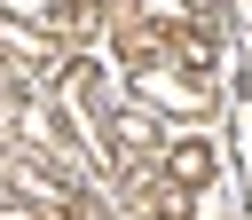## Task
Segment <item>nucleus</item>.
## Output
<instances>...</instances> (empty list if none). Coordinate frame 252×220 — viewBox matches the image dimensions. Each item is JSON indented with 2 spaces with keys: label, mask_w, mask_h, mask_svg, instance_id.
<instances>
[{
  "label": "nucleus",
  "mask_w": 252,
  "mask_h": 220,
  "mask_svg": "<svg viewBox=\"0 0 252 220\" xmlns=\"http://www.w3.org/2000/svg\"><path fill=\"white\" fill-rule=\"evenodd\" d=\"M0 220H39V204H0Z\"/></svg>",
  "instance_id": "obj_3"
},
{
  "label": "nucleus",
  "mask_w": 252,
  "mask_h": 220,
  "mask_svg": "<svg viewBox=\"0 0 252 220\" xmlns=\"http://www.w3.org/2000/svg\"><path fill=\"white\" fill-rule=\"evenodd\" d=\"M110 134H118L126 149H142V141H158V126H150L142 110H118V118H110Z\"/></svg>",
  "instance_id": "obj_2"
},
{
  "label": "nucleus",
  "mask_w": 252,
  "mask_h": 220,
  "mask_svg": "<svg viewBox=\"0 0 252 220\" xmlns=\"http://www.w3.org/2000/svg\"><path fill=\"white\" fill-rule=\"evenodd\" d=\"M165 181H173V189H205V181H213V141H197V134L173 141V149H165Z\"/></svg>",
  "instance_id": "obj_1"
}]
</instances>
